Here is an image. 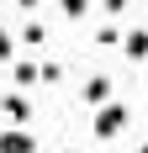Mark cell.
<instances>
[{"label":"cell","instance_id":"7","mask_svg":"<svg viewBox=\"0 0 148 153\" xmlns=\"http://www.w3.org/2000/svg\"><path fill=\"white\" fill-rule=\"evenodd\" d=\"M95 48H122V32L106 21V27H95Z\"/></svg>","mask_w":148,"mask_h":153},{"label":"cell","instance_id":"12","mask_svg":"<svg viewBox=\"0 0 148 153\" xmlns=\"http://www.w3.org/2000/svg\"><path fill=\"white\" fill-rule=\"evenodd\" d=\"M11 48H16V42H11V32L0 27V63H11Z\"/></svg>","mask_w":148,"mask_h":153},{"label":"cell","instance_id":"11","mask_svg":"<svg viewBox=\"0 0 148 153\" xmlns=\"http://www.w3.org/2000/svg\"><path fill=\"white\" fill-rule=\"evenodd\" d=\"M127 5H132V0H101V11L111 16V21H117V16H127Z\"/></svg>","mask_w":148,"mask_h":153},{"label":"cell","instance_id":"2","mask_svg":"<svg viewBox=\"0 0 148 153\" xmlns=\"http://www.w3.org/2000/svg\"><path fill=\"white\" fill-rule=\"evenodd\" d=\"M0 153H37V137L16 122V127H5V132H0Z\"/></svg>","mask_w":148,"mask_h":153},{"label":"cell","instance_id":"5","mask_svg":"<svg viewBox=\"0 0 148 153\" xmlns=\"http://www.w3.org/2000/svg\"><path fill=\"white\" fill-rule=\"evenodd\" d=\"M0 111H5L11 122H21V127L32 122V100H27V95H16V90H5V95H0Z\"/></svg>","mask_w":148,"mask_h":153},{"label":"cell","instance_id":"1","mask_svg":"<svg viewBox=\"0 0 148 153\" xmlns=\"http://www.w3.org/2000/svg\"><path fill=\"white\" fill-rule=\"evenodd\" d=\"M122 127H127V106H111V100H106V106H95V137H117Z\"/></svg>","mask_w":148,"mask_h":153},{"label":"cell","instance_id":"6","mask_svg":"<svg viewBox=\"0 0 148 153\" xmlns=\"http://www.w3.org/2000/svg\"><path fill=\"white\" fill-rule=\"evenodd\" d=\"M58 11H64V21H85V16H90V0H58Z\"/></svg>","mask_w":148,"mask_h":153},{"label":"cell","instance_id":"13","mask_svg":"<svg viewBox=\"0 0 148 153\" xmlns=\"http://www.w3.org/2000/svg\"><path fill=\"white\" fill-rule=\"evenodd\" d=\"M37 5H43V0H16V11H37Z\"/></svg>","mask_w":148,"mask_h":153},{"label":"cell","instance_id":"3","mask_svg":"<svg viewBox=\"0 0 148 153\" xmlns=\"http://www.w3.org/2000/svg\"><path fill=\"white\" fill-rule=\"evenodd\" d=\"M79 100H85V106H106V100H111V79H106V74H90L85 85H79Z\"/></svg>","mask_w":148,"mask_h":153},{"label":"cell","instance_id":"8","mask_svg":"<svg viewBox=\"0 0 148 153\" xmlns=\"http://www.w3.org/2000/svg\"><path fill=\"white\" fill-rule=\"evenodd\" d=\"M37 74H43V85H58V79H64V63L48 58V63H37Z\"/></svg>","mask_w":148,"mask_h":153},{"label":"cell","instance_id":"14","mask_svg":"<svg viewBox=\"0 0 148 153\" xmlns=\"http://www.w3.org/2000/svg\"><path fill=\"white\" fill-rule=\"evenodd\" d=\"M138 153H148V143H143V148H138Z\"/></svg>","mask_w":148,"mask_h":153},{"label":"cell","instance_id":"4","mask_svg":"<svg viewBox=\"0 0 148 153\" xmlns=\"http://www.w3.org/2000/svg\"><path fill=\"white\" fill-rule=\"evenodd\" d=\"M122 53H127V63H148V27L127 32V37H122Z\"/></svg>","mask_w":148,"mask_h":153},{"label":"cell","instance_id":"9","mask_svg":"<svg viewBox=\"0 0 148 153\" xmlns=\"http://www.w3.org/2000/svg\"><path fill=\"white\" fill-rule=\"evenodd\" d=\"M21 42H27V48H43V42H48V27H43V21H32V27L21 32Z\"/></svg>","mask_w":148,"mask_h":153},{"label":"cell","instance_id":"10","mask_svg":"<svg viewBox=\"0 0 148 153\" xmlns=\"http://www.w3.org/2000/svg\"><path fill=\"white\" fill-rule=\"evenodd\" d=\"M11 74H16V85H37V79H43V74H37V63H16Z\"/></svg>","mask_w":148,"mask_h":153}]
</instances>
